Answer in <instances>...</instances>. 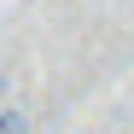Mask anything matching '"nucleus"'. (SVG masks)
Masks as SVG:
<instances>
[{
    "instance_id": "nucleus-1",
    "label": "nucleus",
    "mask_w": 134,
    "mask_h": 134,
    "mask_svg": "<svg viewBox=\"0 0 134 134\" xmlns=\"http://www.w3.org/2000/svg\"><path fill=\"white\" fill-rule=\"evenodd\" d=\"M0 134H29V111L24 105H0Z\"/></svg>"
},
{
    "instance_id": "nucleus-2",
    "label": "nucleus",
    "mask_w": 134,
    "mask_h": 134,
    "mask_svg": "<svg viewBox=\"0 0 134 134\" xmlns=\"http://www.w3.org/2000/svg\"><path fill=\"white\" fill-rule=\"evenodd\" d=\"M0 99H6V76H0Z\"/></svg>"
}]
</instances>
